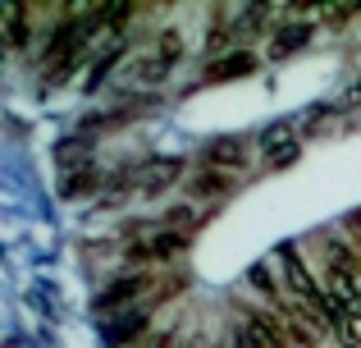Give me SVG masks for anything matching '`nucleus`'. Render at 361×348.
<instances>
[{
  "label": "nucleus",
  "mask_w": 361,
  "mask_h": 348,
  "mask_svg": "<svg viewBox=\"0 0 361 348\" xmlns=\"http://www.w3.org/2000/svg\"><path fill=\"white\" fill-rule=\"evenodd\" d=\"M274 270H279L283 294L293 298L298 316L307 321V330L316 335L320 344H338V348H357L361 344V321L325 289V280H320L316 261L307 257V248L283 243V248L274 252Z\"/></svg>",
  "instance_id": "obj_1"
},
{
  "label": "nucleus",
  "mask_w": 361,
  "mask_h": 348,
  "mask_svg": "<svg viewBox=\"0 0 361 348\" xmlns=\"http://www.w3.org/2000/svg\"><path fill=\"white\" fill-rule=\"evenodd\" d=\"M311 252H316V270L325 280V289L361 321V252H357V243H348L343 234H320L311 243Z\"/></svg>",
  "instance_id": "obj_2"
},
{
  "label": "nucleus",
  "mask_w": 361,
  "mask_h": 348,
  "mask_svg": "<svg viewBox=\"0 0 361 348\" xmlns=\"http://www.w3.org/2000/svg\"><path fill=\"white\" fill-rule=\"evenodd\" d=\"M229 348H293L288 330L270 316V307H261L256 298L233 303V335Z\"/></svg>",
  "instance_id": "obj_3"
},
{
  "label": "nucleus",
  "mask_w": 361,
  "mask_h": 348,
  "mask_svg": "<svg viewBox=\"0 0 361 348\" xmlns=\"http://www.w3.org/2000/svg\"><path fill=\"white\" fill-rule=\"evenodd\" d=\"M151 294H156V275H147V270H128V275L110 280V284L101 289V298H97V312H110V316L142 312Z\"/></svg>",
  "instance_id": "obj_4"
},
{
  "label": "nucleus",
  "mask_w": 361,
  "mask_h": 348,
  "mask_svg": "<svg viewBox=\"0 0 361 348\" xmlns=\"http://www.w3.org/2000/svg\"><path fill=\"white\" fill-rule=\"evenodd\" d=\"M256 152H261V161L270 165V170H283V165L298 161V124H270L261 133V143H256Z\"/></svg>",
  "instance_id": "obj_5"
},
{
  "label": "nucleus",
  "mask_w": 361,
  "mask_h": 348,
  "mask_svg": "<svg viewBox=\"0 0 361 348\" xmlns=\"http://www.w3.org/2000/svg\"><path fill=\"white\" fill-rule=\"evenodd\" d=\"M188 248V229H156L147 239L133 243V261H147V266H160V261H174L178 252Z\"/></svg>",
  "instance_id": "obj_6"
},
{
  "label": "nucleus",
  "mask_w": 361,
  "mask_h": 348,
  "mask_svg": "<svg viewBox=\"0 0 361 348\" xmlns=\"http://www.w3.org/2000/svg\"><path fill=\"white\" fill-rule=\"evenodd\" d=\"M178 55H183V42H178L174 32H165V37H160V46L151 51V60H142L137 69H133V78H137V83H160L178 64Z\"/></svg>",
  "instance_id": "obj_7"
},
{
  "label": "nucleus",
  "mask_w": 361,
  "mask_h": 348,
  "mask_svg": "<svg viewBox=\"0 0 361 348\" xmlns=\"http://www.w3.org/2000/svg\"><path fill=\"white\" fill-rule=\"evenodd\" d=\"M202 165L206 170H220V174H238V170H247V143L243 138H215L206 147Z\"/></svg>",
  "instance_id": "obj_8"
},
{
  "label": "nucleus",
  "mask_w": 361,
  "mask_h": 348,
  "mask_svg": "<svg viewBox=\"0 0 361 348\" xmlns=\"http://www.w3.org/2000/svg\"><path fill=\"white\" fill-rule=\"evenodd\" d=\"M256 69V55L252 51H224V55H215L211 64H206V78L211 83H229V78H243V73H252Z\"/></svg>",
  "instance_id": "obj_9"
},
{
  "label": "nucleus",
  "mask_w": 361,
  "mask_h": 348,
  "mask_svg": "<svg viewBox=\"0 0 361 348\" xmlns=\"http://www.w3.org/2000/svg\"><path fill=\"white\" fill-rule=\"evenodd\" d=\"M307 37H311V18H298V23L288 18V23L270 37V55H274V60H288L293 51H302V46H307Z\"/></svg>",
  "instance_id": "obj_10"
},
{
  "label": "nucleus",
  "mask_w": 361,
  "mask_h": 348,
  "mask_svg": "<svg viewBox=\"0 0 361 348\" xmlns=\"http://www.w3.org/2000/svg\"><path fill=\"white\" fill-rule=\"evenodd\" d=\"M27 14H32V5H5V42H9V51H18V46L27 42V32H32L37 18H27Z\"/></svg>",
  "instance_id": "obj_11"
},
{
  "label": "nucleus",
  "mask_w": 361,
  "mask_h": 348,
  "mask_svg": "<svg viewBox=\"0 0 361 348\" xmlns=\"http://www.w3.org/2000/svg\"><path fill=\"white\" fill-rule=\"evenodd\" d=\"M233 193V174H220V170H202L192 179V197H224Z\"/></svg>",
  "instance_id": "obj_12"
},
{
  "label": "nucleus",
  "mask_w": 361,
  "mask_h": 348,
  "mask_svg": "<svg viewBox=\"0 0 361 348\" xmlns=\"http://www.w3.org/2000/svg\"><path fill=\"white\" fill-rule=\"evenodd\" d=\"M178 170H183V161H151V170L142 174V188H147V193H160L165 184L178 179Z\"/></svg>",
  "instance_id": "obj_13"
},
{
  "label": "nucleus",
  "mask_w": 361,
  "mask_h": 348,
  "mask_svg": "<svg viewBox=\"0 0 361 348\" xmlns=\"http://www.w3.org/2000/svg\"><path fill=\"white\" fill-rule=\"evenodd\" d=\"M133 348H174V344H169V335H151V330H147Z\"/></svg>",
  "instance_id": "obj_14"
},
{
  "label": "nucleus",
  "mask_w": 361,
  "mask_h": 348,
  "mask_svg": "<svg viewBox=\"0 0 361 348\" xmlns=\"http://www.w3.org/2000/svg\"><path fill=\"white\" fill-rule=\"evenodd\" d=\"M343 229H353V234H357V252H361V211L348 215V220H343Z\"/></svg>",
  "instance_id": "obj_15"
},
{
  "label": "nucleus",
  "mask_w": 361,
  "mask_h": 348,
  "mask_svg": "<svg viewBox=\"0 0 361 348\" xmlns=\"http://www.w3.org/2000/svg\"><path fill=\"white\" fill-rule=\"evenodd\" d=\"M353 101H357V106H361V78L353 83Z\"/></svg>",
  "instance_id": "obj_16"
}]
</instances>
